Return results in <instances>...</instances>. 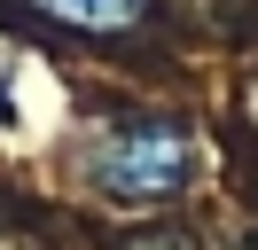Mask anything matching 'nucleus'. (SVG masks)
Listing matches in <instances>:
<instances>
[{"instance_id": "nucleus-1", "label": "nucleus", "mask_w": 258, "mask_h": 250, "mask_svg": "<svg viewBox=\"0 0 258 250\" xmlns=\"http://www.w3.org/2000/svg\"><path fill=\"white\" fill-rule=\"evenodd\" d=\"M86 180L117 203H164L196 180V133L180 117H117L86 141Z\"/></svg>"}, {"instance_id": "nucleus-2", "label": "nucleus", "mask_w": 258, "mask_h": 250, "mask_svg": "<svg viewBox=\"0 0 258 250\" xmlns=\"http://www.w3.org/2000/svg\"><path fill=\"white\" fill-rule=\"evenodd\" d=\"M39 8L55 24H71V31H133L149 0H39Z\"/></svg>"}, {"instance_id": "nucleus-3", "label": "nucleus", "mask_w": 258, "mask_h": 250, "mask_svg": "<svg viewBox=\"0 0 258 250\" xmlns=\"http://www.w3.org/2000/svg\"><path fill=\"white\" fill-rule=\"evenodd\" d=\"M133 250H196L188 234H164V227H149V234H133Z\"/></svg>"}]
</instances>
